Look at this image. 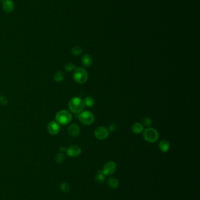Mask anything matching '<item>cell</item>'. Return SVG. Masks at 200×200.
<instances>
[{
    "instance_id": "obj_1",
    "label": "cell",
    "mask_w": 200,
    "mask_h": 200,
    "mask_svg": "<svg viewBox=\"0 0 200 200\" xmlns=\"http://www.w3.org/2000/svg\"><path fill=\"white\" fill-rule=\"evenodd\" d=\"M84 100L80 97H73L69 101L68 104L69 108L73 113H79L85 107Z\"/></svg>"
},
{
    "instance_id": "obj_2",
    "label": "cell",
    "mask_w": 200,
    "mask_h": 200,
    "mask_svg": "<svg viewBox=\"0 0 200 200\" xmlns=\"http://www.w3.org/2000/svg\"><path fill=\"white\" fill-rule=\"evenodd\" d=\"M72 115L68 111H60L55 115L56 122L61 125H68L72 121Z\"/></svg>"
},
{
    "instance_id": "obj_3",
    "label": "cell",
    "mask_w": 200,
    "mask_h": 200,
    "mask_svg": "<svg viewBox=\"0 0 200 200\" xmlns=\"http://www.w3.org/2000/svg\"><path fill=\"white\" fill-rule=\"evenodd\" d=\"M73 77L76 83L83 84L88 79V73L83 68H76L73 72Z\"/></svg>"
},
{
    "instance_id": "obj_4",
    "label": "cell",
    "mask_w": 200,
    "mask_h": 200,
    "mask_svg": "<svg viewBox=\"0 0 200 200\" xmlns=\"http://www.w3.org/2000/svg\"><path fill=\"white\" fill-rule=\"evenodd\" d=\"M159 133L156 130L153 128H148L143 132V138L149 143H155L159 139Z\"/></svg>"
},
{
    "instance_id": "obj_5",
    "label": "cell",
    "mask_w": 200,
    "mask_h": 200,
    "mask_svg": "<svg viewBox=\"0 0 200 200\" xmlns=\"http://www.w3.org/2000/svg\"><path fill=\"white\" fill-rule=\"evenodd\" d=\"M79 120L85 125H90L95 120V117L90 111H83L79 115Z\"/></svg>"
},
{
    "instance_id": "obj_6",
    "label": "cell",
    "mask_w": 200,
    "mask_h": 200,
    "mask_svg": "<svg viewBox=\"0 0 200 200\" xmlns=\"http://www.w3.org/2000/svg\"><path fill=\"white\" fill-rule=\"evenodd\" d=\"M94 134L98 139L104 140L108 138L109 135V132L105 127H100L95 130Z\"/></svg>"
},
{
    "instance_id": "obj_7",
    "label": "cell",
    "mask_w": 200,
    "mask_h": 200,
    "mask_svg": "<svg viewBox=\"0 0 200 200\" xmlns=\"http://www.w3.org/2000/svg\"><path fill=\"white\" fill-rule=\"evenodd\" d=\"M116 164L114 161H110L105 163L103 166L102 171L105 176H110L116 171Z\"/></svg>"
},
{
    "instance_id": "obj_8",
    "label": "cell",
    "mask_w": 200,
    "mask_h": 200,
    "mask_svg": "<svg viewBox=\"0 0 200 200\" xmlns=\"http://www.w3.org/2000/svg\"><path fill=\"white\" fill-rule=\"evenodd\" d=\"M66 154L71 158H76L80 155L82 149L77 145H72L66 149Z\"/></svg>"
},
{
    "instance_id": "obj_9",
    "label": "cell",
    "mask_w": 200,
    "mask_h": 200,
    "mask_svg": "<svg viewBox=\"0 0 200 200\" xmlns=\"http://www.w3.org/2000/svg\"><path fill=\"white\" fill-rule=\"evenodd\" d=\"M47 130L50 134L52 135H55L59 133L60 127L58 123H57L56 121L53 120L50 121L48 123L47 126Z\"/></svg>"
},
{
    "instance_id": "obj_10",
    "label": "cell",
    "mask_w": 200,
    "mask_h": 200,
    "mask_svg": "<svg viewBox=\"0 0 200 200\" xmlns=\"http://www.w3.org/2000/svg\"><path fill=\"white\" fill-rule=\"evenodd\" d=\"M2 7L3 11L6 13H10L14 9V4L12 0H4L2 2Z\"/></svg>"
},
{
    "instance_id": "obj_11",
    "label": "cell",
    "mask_w": 200,
    "mask_h": 200,
    "mask_svg": "<svg viewBox=\"0 0 200 200\" xmlns=\"http://www.w3.org/2000/svg\"><path fill=\"white\" fill-rule=\"evenodd\" d=\"M68 132L69 135L72 137H77L80 133V128L76 124H72L68 129Z\"/></svg>"
},
{
    "instance_id": "obj_12",
    "label": "cell",
    "mask_w": 200,
    "mask_h": 200,
    "mask_svg": "<svg viewBox=\"0 0 200 200\" xmlns=\"http://www.w3.org/2000/svg\"><path fill=\"white\" fill-rule=\"evenodd\" d=\"M81 63L85 67H89L93 63L92 58L89 55H85L81 59Z\"/></svg>"
},
{
    "instance_id": "obj_13",
    "label": "cell",
    "mask_w": 200,
    "mask_h": 200,
    "mask_svg": "<svg viewBox=\"0 0 200 200\" xmlns=\"http://www.w3.org/2000/svg\"><path fill=\"white\" fill-rule=\"evenodd\" d=\"M108 184L111 189H116L118 188V187L119 186V181L118 179L113 177H111L108 180Z\"/></svg>"
},
{
    "instance_id": "obj_14",
    "label": "cell",
    "mask_w": 200,
    "mask_h": 200,
    "mask_svg": "<svg viewBox=\"0 0 200 200\" xmlns=\"http://www.w3.org/2000/svg\"><path fill=\"white\" fill-rule=\"evenodd\" d=\"M159 147L162 152H167L170 149V142L167 140H161L159 143Z\"/></svg>"
},
{
    "instance_id": "obj_15",
    "label": "cell",
    "mask_w": 200,
    "mask_h": 200,
    "mask_svg": "<svg viewBox=\"0 0 200 200\" xmlns=\"http://www.w3.org/2000/svg\"><path fill=\"white\" fill-rule=\"evenodd\" d=\"M144 130L143 126L139 122L134 123L131 127V130L135 134H140Z\"/></svg>"
},
{
    "instance_id": "obj_16",
    "label": "cell",
    "mask_w": 200,
    "mask_h": 200,
    "mask_svg": "<svg viewBox=\"0 0 200 200\" xmlns=\"http://www.w3.org/2000/svg\"><path fill=\"white\" fill-rule=\"evenodd\" d=\"M64 78H65V74L61 71H56L53 74V79L56 82H61L63 80Z\"/></svg>"
},
{
    "instance_id": "obj_17",
    "label": "cell",
    "mask_w": 200,
    "mask_h": 200,
    "mask_svg": "<svg viewBox=\"0 0 200 200\" xmlns=\"http://www.w3.org/2000/svg\"><path fill=\"white\" fill-rule=\"evenodd\" d=\"M96 181L98 183H103L105 180V175L103 174L102 170H99L98 171L96 176Z\"/></svg>"
},
{
    "instance_id": "obj_18",
    "label": "cell",
    "mask_w": 200,
    "mask_h": 200,
    "mask_svg": "<svg viewBox=\"0 0 200 200\" xmlns=\"http://www.w3.org/2000/svg\"><path fill=\"white\" fill-rule=\"evenodd\" d=\"M82 52H83L82 48L79 46H75L73 47L71 49V52H72V55H73L75 56L80 55V54L82 53Z\"/></svg>"
},
{
    "instance_id": "obj_19",
    "label": "cell",
    "mask_w": 200,
    "mask_h": 200,
    "mask_svg": "<svg viewBox=\"0 0 200 200\" xmlns=\"http://www.w3.org/2000/svg\"><path fill=\"white\" fill-rule=\"evenodd\" d=\"M84 102H85V105H86V107H92L95 104V100L92 97H88L84 100Z\"/></svg>"
},
{
    "instance_id": "obj_20",
    "label": "cell",
    "mask_w": 200,
    "mask_h": 200,
    "mask_svg": "<svg viewBox=\"0 0 200 200\" xmlns=\"http://www.w3.org/2000/svg\"><path fill=\"white\" fill-rule=\"evenodd\" d=\"M65 160V155L63 153H58L55 156V161L58 163H63Z\"/></svg>"
},
{
    "instance_id": "obj_21",
    "label": "cell",
    "mask_w": 200,
    "mask_h": 200,
    "mask_svg": "<svg viewBox=\"0 0 200 200\" xmlns=\"http://www.w3.org/2000/svg\"><path fill=\"white\" fill-rule=\"evenodd\" d=\"M60 190L63 192H68L70 190V186L66 183H62L60 184Z\"/></svg>"
},
{
    "instance_id": "obj_22",
    "label": "cell",
    "mask_w": 200,
    "mask_h": 200,
    "mask_svg": "<svg viewBox=\"0 0 200 200\" xmlns=\"http://www.w3.org/2000/svg\"><path fill=\"white\" fill-rule=\"evenodd\" d=\"M75 69H76V66L72 63H68L65 66V70L68 72L72 71L73 70H75Z\"/></svg>"
},
{
    "instance_id": "obj_23",
    "label": "cell",
    "mask_w": 200,
    "mask_h": 200,
    "mask_svg": "<svg viewBox=\"0 0 200 200\" xmlns=\"http://www.w3.org/2000/svg\"><path fill=\"white\" fill-rule=\"evenodd\" d=\"M142 122H143V123L145 126H146V127H149V126H150L151 125V123H152V120H151V119L150 118V117H144L143 119Z\"/></svg>"
},
{
    "instance_id": "obj_24",
    "label": "cell",
    "mask_w": 200,
    "mask_h": 200,
    "mask_svg": "<svg viewBox=\"0 0 200 200\" xmlns=\"http://www.w3.org/2000/svg\"><path fill=\"white\" fill-rule=\"evenodd\" d=\"M0 104L2 105H6L8 104V99L5 96H0Z\"/></svg>"
},
{
    "instance_id": "obj_25",
    "label": "cell",
    "mask_w": 200,
    "mask_h": 200,
    "mask_svg": "<svg viewBox=\"0 0 200 200\" xmlns=\"http://www.w3.org/2000/svg\"><path fill=\"white\" fill-rule=\"evenodd\" d=\"M117 128H118V126L116 123H111L110 125H109V129H108V130L109 131H111V132H114L115 130H117Z\"/></svg>"
},
{
    "instance_id": "obj_26",
    "label": "cell",
    "mask_w": 200,
    "mask_h": 200,
    "mask_svg": "<svg viewBox=\"0 0 200 200\" xmlns=\"http://www.w3.org/2000/svg\"><path fill=\"white\" fill-rule=\"evenodd\" d=\"M60 152H61L62 153H63V152H65V151L66 150V148H65L64 147L62 146V147H60Z\"/></svg>"
},
{
    "instance_id": "obj_27",
    "label": "cell",
    "mask_w": 200,
    "mask_h": 200,
    "mask_svg": "<svg viewBox=\"0 0 200 200\" xmlns=\"http://www.w3.org/2000/svg\"><path fill=\"white\" fill-rule=\"evenodd\" d=\"M4 0H0V1H1V2H3Z\"/></svg>"
}]
</instances>
